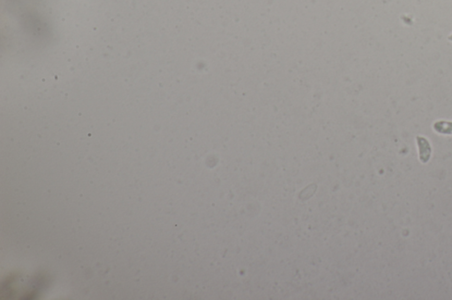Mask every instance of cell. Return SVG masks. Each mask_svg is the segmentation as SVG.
Instances as JSON below:
<instances>
[{"label":"cell","mask_w":452,"mask_h":300,"mask_svg":"<svg viewBox=\"0 0 452 300\" xmlns=\"http://www.w3.org/2000/svg\"><path fill=\"white\" fill-rule=\"evenodd\" d=\"M449 40H450L451 42H452V35H451V36H449Z\"/></svg>","instance_id":"3"},{"label":"cell","mask_w":452,"mask_h":300,"mask_svg":"<svg viewBox=\"0 0 452 300\" xmlns=\"http://www.w3.org/2000/svg\"><path fill=\"white\" fill-rule=\"evenodd\" d=\"M416 140H417V144L419 148L420 160L426 164L429 162L431 157V153H432L431 145L429 143V140L423 137H417Z\"/></svg>","instance_id":"1"},{"label":"cell","mask_w":452,"mask_h":300,"mask_svg":"<svg viewBox=\"0 0 452 300\" xmlns=\"http://www.w3.org/2000/svg\"><path fill=\"white\" fill-rule=\"evenodd\" d=\"M433 129L440 134L452 135V122L438 121L433 124Z\"/></svg>","instance_id":"2"}]
</instances>
